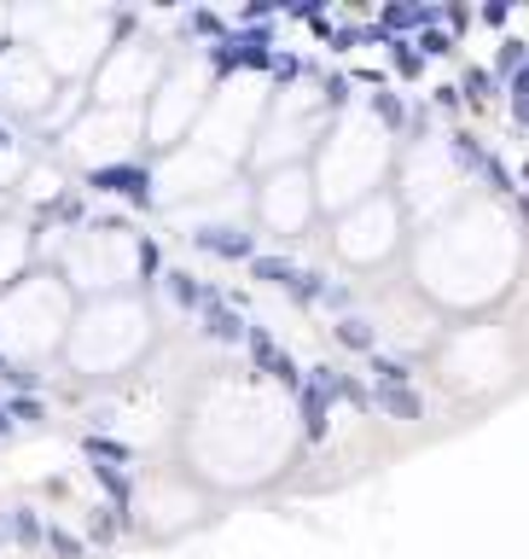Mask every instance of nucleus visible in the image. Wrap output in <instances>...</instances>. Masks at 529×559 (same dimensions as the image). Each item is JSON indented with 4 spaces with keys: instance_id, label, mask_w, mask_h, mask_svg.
<instances>
[{
    "instance_id": "1",
    "label": "nucleus",
    "mask_w": 529,
    "mask_h": 559,
    "mask_svg": "<svg viewBox=\"0 0 529 559\" xmlns=\"http://www.w3.org/2000/svg\"><path fill=\"white\" fill-rule=\"evenodd\" d=\"M216 71H268L274 59V36L268 29H227L216 47H210Z\"/></svg>"
},
{
    "instance_id": "2",
    "label": "nucleus",
    "mask_w": 529,
    "mask_h": 559,
    "mask_svg": "<svg viewBox=\"0 0 529 559\" xmlns=\"http://www.w3.org/2000/svg\"><path fill=\"white\" fill-rule=\"evenodd\" d=\"M245 350H250V362L262 367L274 385H285V391H303V367L292 362V350L274 344V332H268V327H250V332H245Z\"/></svg>"
},
{
    "instance_id": "3",
    "label": "nucleus",
    "mask_w": 529,
    "mask_h": 559,
    "mask_svg": "<svg viewBox=\"0 0 529 559\" xmlns=\"http://www.w3.org/2000/svg\"><path fill=\"white\" fill-rule=\"evenodd\" d=\"M198 251H210V257H221V263H250L256 257V233H245V228H198V233H186Z\"/></svg>"
},
{
    "instance_id": "4",
    "label": "nucleus",
    "mask_w": 529,
    "mask_h": 559,
    "mask_svg": "<svg viewBox=\"0 0 529 559\" xmlns=\"http://www.w3.org/2000/svg\"><path fill=\"white\" fill-rule=\"evenodd\" d=\"M94 186H99V193H123V198H134V205H146V198H151V175L140 163H99Z\"/></svg>"
},
{
    "instance_id": "5",
    "label": "nucleus",
    "mask_w": 529,
    "mask_h": 559,
    "mask_svg": "<svg viewBox=\"0 0 529 559\" xmlns=\"http://www.w3.org/2000/svg\"><path fill=\"white\" fill-rule=\"evenodd\" d=\"M204 332L216 338V344H245V332H250V320L233 309L221 292H210V303H204Z\"/></svg>"
},
{
    "instance_id": "6",
    "label": "nucleus",
    "mask_w": 529,
    "mask_h": 559,
    "mask_svg": "<svg viewBox=\"0 0 529 559\" xmlns=\"http://www.w3.org/2000/svg\"><path fill=\"white\" fill-rule=\"evenodd\" d=\"M0 536H7L12 548H41L47 524H41L36 507H0Z\"/></svg>"
},
{
    "instance_id": "7",
    "label": "nucleus",
    "mask_w": 529,
    "mask_h": 559,
    "mask_svg": "<svg viewBox=\"0 0 529 559\" xmlns=\"http://www.w3.org/2000/svg\"><path fill=\"white\" fill-rule=\"evenodd\" d=\"M163 285H169V297H175V309H186V315H204V303H210V285L198 275H186V268H169Z\"/></svg>"
},
{
    "instance_id": "8",
    "label": "nucleus",
    "mask_w": 529,
    "mask_h": 559,
    "mask_svg": "<svg viewBox=\"0 0 529 559\" xmlns=\"http://www.w3.org/2000/svg\"><path fill=\"white\" fill-rule=\"evenodd\" d=\"M372 414H390V420H419L425 402L402 385H372Z\"/></svg>"
},
{
    "instance_id": "9",
    "label": "nucleus",
    "mask_w": 529,
    "mask_h": 559,
    "mask_svg": "<svg viewBox=\"0 0 529 559\" xmlns=\"http://www.w3.org/2000/svg\"><path fill=\"white\" fill-rule=\"evenodd\" d=\"M332 332H337V344H344V350H361V355L379 350V327H372L367 315H344Z\"/></svg>"
},
{
    "instance_id": "10",
    "label": "nucleus",
    "mask_w": 529,
    "mask_h": 559,
    "mask_svg": "<svg viewBox=\"0 0 529 559\" xmlns=\"http://www.w3.org/2000/svg\"><path fill=\"white\" fill-rule=\"evenodd\" d=\"M250 275L262 280V285H280V292H292L303 268H297L292 257H250Z\"/></svg>"
},
{
    "instance_id": "11",
    "label": "nucleus",
    "mask_w": 529,
    "mask_h": 559,
    "mask_svg": "<svg viewBox=\"0 0 529 559\" xmlns=\"http://www.w3.org/2000/svg\"><path fill=\"white\" fill-rule=\"evenodd\" d=\"M448 151H454V163L466 169V175H477V169L489 163V151L477 146V134H466V129H454V134H448Z\"/></svg>"
},
{
    "instance_id": "12",
    "label": "nucleus",
    "mask_w": 529,
    "mask_h": 559,
    "mask_svg": "<svg viewBox=\"0 0 529 559\" xmlns=\"http://www.w3.org/2000/svg\"><path fill=\"white\" fill-rule=\"evenodd\" d=\"M372 379H379V385H402V391H407V385H414V367H407L402 355L372 350Z\"/></svg>"
},
{
    "instance_id": "13",
    "label": "nucleus",
    "mask_w": 529,
    "mask_h": 559,
    "mask_svg": "<svg viewBox=\"0 0 529 559\" xmlns=\"http://www.w3.org/2000/svg\"><path fill=\"white\" fill-rule=\"evenodd\" d=\"M384 47H390V64H396L402 82H419V76H425V59H419V47L407 41V36H402V41H384Z\"/></svg>"
},
{
    "instance_id": "14",
    "label": "nucleus",
    "mask_w": 529,
    "mask_h": 559,
    "mask_svg": "<svg viewBox=\"0 0 529 559\" xmlns=\"http://www.w3.org/2000/svg\"><path fill=\"white\" fill-rule=\"evenodd\" d=\"M494 88H501V82H494V71H483V64H471V71L459 76V99H471V106L494 99Z\"/></svg>"
},
{
    "instance_id": "15",
    "label": "nucleus",
    "mask_w": 529,
    "mask_h": 559,
    "mask_svg": "<svg viewBox=\"0 0 529 559\" xmlns=\"http://www.w3.org/2000/svg\"><path fill=\"white\" fill-rule=\"evenodd\" d=\"M529 64V41H501V53H494V82H512Z\"/></svg>"
},
{
    "instance_id": "16",
    "label": "nucleus",
    "mask_w": 529,
    "mask_h": 559,
    "mask_svg": "<svg viewBox=\"0 0 529 559\" xmlns=\"http://www.w3.org/2000/svg\"><path fill=\"white\" fill-rule=\"evenodd\" d=\"M367 111L379 117V123H390V129H402V123H407V106H402V99L390 94V88H379V94H372V99H367Z\"/></svg>"
},
{
    "instance_id": "17",
    "label": "nucleus",
    "mask_w": 529,
    "mask_h": 559,
    "mask_svg": "<svg viewBox=\"0 0 529 559\" xmlns=\"http://www.w3.org/2000/svg\"><path fill=\"white\" fill-rule=\"evenodd\" d=\"M82 449H88L94 466H99V461H106V466H128V449L111 443V437H82Z\"/></svg>"
},
{
    "instance_id": "18",
    "label": "nucleus",
    "mask_w": 529,
    "mask_h": 559,
    "mask_svg": "<svg viewBox=\"0 0 529 559\" xmlns=\"http://www.w3.org/2000/svg\"><path fill=\"white\" fill-rule=\"evenodd\" d=\"M332 397H344V402H355L361 414H372V391L361 379H349V373H332Z\"/></svg>"
},
{
    "instance_id": "19",
    "label": "nucleus",
    "mask_w": 529,
    "mask_h": 559,
    "mask_svg": "<svg viewBox=\"0 0 529 559\" xmlns=\"http://www.w3.org/2000/svg\"><path fill=\"white\" fill-rule=\"evenodd\" d=\"M414 47H419V59H448V53H454V36L431 24V29H419V41H414Z\"/></svg>"
},
{
    "instance_id": "20",
    "label": "nucleus",
    "mask_w": 529,
    "mask_h": 559,
    "mask_svg": "<svg viewBox=\"0 0 529 559\" xmlns=\"http://www.w3.org/2000/svg\"><path fill=\"white\" fill-rule=\"evenodd\" d=\"M41 548H53L59 559H82V554H88V542L71 536V531H59V524H47V542H41Z\"/></svg>"
},
{
    "instance_id": "21",
    "label": "nucleus",
    "mask_w": 529,
    "mask_h": 559,
    "mask_svg": "<svg viewBox=\"0 0 529 559\" xmlns=\"http://www.w3.org/2000/svg\"><path fill=\"white\" fill-rule=\"evenodd\" d=\"M7 414H12V426H36L47 409H41L36 397H12V402H7Z\"/></svg>"
},
{
    "instance_id": "22",
    "label": "nucleus",
    "mask_w": 529,
    "mask_h": 559,
    "mask_svg": "<svg viewBox=\"0 0 529 559\" xmlns=\"http://www.w3.org/2000/svg\"><path fill=\"white\" fill-rule=\"evenodd\" d=\"M186 29H193V36H210V41L227 36V24H221L216 12H193V19H186Z\"/></svg>"
},
{
    "instance_id": "23",
    "label": "nucleus",
    "mask_w": 529,
    "mask_h": 559,
    "mask_svg": "<svg viewBox=\"0 0 529 559\" xmlns=\"http://www.w3.org/2000/svg\"><path fill=\"white\" fill-rule=\"evenodd\" d=\"M320 94H327V106H332V111H344V106H349V94H355V82H349V76H327V88H320Z\"/></svg>"
},
{
    "instance_id": "24",
    "label": "nucleus",
    "mask_w": 529,
    "mask_h": 559,
    "mask_svg": "<svg viewBox=\"0 0 529 559\" xmlns=\"http://www.w3.org/2000/svg\"><path fill=\"white\" fill-rule=\"evenodd\" d=\"M268 71H274L280 82H292V76L303 71V59H297V53H280V47H274V59H268Z\"/></svg>"
},
{
    "instance_id": "25",
    "label": "nucleus",
    "mask_w": 529,
    "mask_h": 559,
    "mask_svg": "<svg viewBox=\"0 0 529 559\" xmlns=\"http://www.w3.org/2000/svg\"><path fill=\"white\" fill-rule=\"evenodd\" d=\"M506 94H512V106H529V64H524V71L506 82Z\"/></svg>"
},
{
    "instance_id": "26",
    "label": "nucleus",
    "mask_w": 529,
    "mask_h": 559,
    "mask_svg": "<svg viewBox=\"0 0 529 559\" xmlns=\"http://www.w3.org/2000/svg\"><path fill=\"white\" fill-rule=\"evenodd\" d=\"M506 19H512L506 0H489V7H483V24H506Z\"/></svg>"
},
{
    "instance_id": "27",
    "label": "nucleus",
    "mask_w": 529,
    "mask_h": 559,
    "mask_svg": "<svg viewBox=\"0 0 529 559\" xmlns=\"http://www.w3.org/2000/svg\"><path fill=\"white\" fill-rule=\"evenodd\" d=\"M0 437H12V414H7V402H0Z\"/></svg>"
},
{
    "instance_id": "28",
    "label": "nucleus",
    "mask_w": 529,
    "mask_h": 559,
    "mask_svg": "<svg viewBox=\"0 0 529 559\" xmlns=\"http://www.w3.org/2000/svg\"><path fill=\"white\" fill-rule=\"evenodd\" d=\"M512 117H518V123L529 129V106H512Z\"/></svg>"
},
{
    "instance_id": "29",
    "label": "nucleus",
    "mask_w": 529,
    "mask_h": 559,
    "mask_svg": "<svg viewBox=\"0 0 529 559\" xmlns=\"http://www.w3.org/2000/svg\"><path fill=\"white\" fill-rule=\"evenodd\" d=\"M524 181H529V163H524Z\"/></svg>"
}]
</instances>
